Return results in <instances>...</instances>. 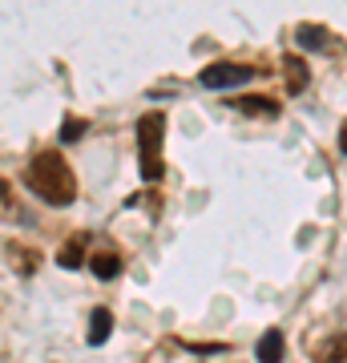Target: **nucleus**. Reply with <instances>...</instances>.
Segmentation results:
<instances>
[{
    "instance_id": "obj_1",
    "label": "nucleus",
    "mask_w": 347,
    "mask_h": 363,
    "mask_svg": "<svg viewBox=\"0 0 347 363\" xmlns=\"http://www.w3.org/2000/svg\"><path fill=\"white\" fill-rule=\"evenodd\" d=\"M25 182H28V190H33L40 202H49V206H69V202L77 198V178H73V169H69V162H65L61 154H53V150H45V154H37L28 162Z\"/></svg>"
},
{
    "instance_id": "obj_2",
    "label": "nucleus",
    "mask_w": 347,
    "mask_h": 363,
    "mask_svg": "<svg viewBox=\"0 0 347 363\" xmlns=\"http://www.w3.org/2000/svg\"><path fill=\"white\" fill-rule=\"evenodd\" d=\"M162 142H166V117L162 113H145L138 121V154H142V178L145 182H158L162 178Z\"/></svg>"
},
{
    "instance_id": "obj_3",
    "label": "nucleus",
    "mask_w": 347,
    "mask_h": 363,
    "mask_svg": "<svg viewBox=\"0 0 347 363\" xmlns=\"http://www.w3.org/2000/svg\"><path fill=\"white\" fill-rule=\"evenodd\" d=\"M250 77H255V69L231 65V61H219V65L202 69V85L206 89H238V85H246Z\"/></svg>"
},
{
    "instance_id": "obj_4",
    "label": "nucleus",
    "mask_w": 347,
    "mask_h": 363,
    "mask_svg": "<svg viewBox=\"0 0 347 363\" xmlns=\"http://www.w3.org/2000/svg\"><path fill=\"white\" fill-rule=\"evenodd\" d=\"M109 327H114V315L105 311V307H97V311L89 315V343L93 347H101L105 339H109Z\"/></svg>"
},
{
    "instance_id": "obj_5",
    "label": "nucleus",
    "mask_w": 347,
    "mask_h": 363,
    "mask_svg": "<svg viewBox=\"0 0 347 363\" xmlns=\"http://www.w3.org/2000/svg\"><path fill=\"white\" fill-rule=\"evenodd\" d=\"M283 347H287L283 335H279V331H267V335L258 339V351H255V355H258L263 363H270V359H283Z\"/></svg>"
},
{
    "instance_id": "obj_6",
    "label": "nucleus",
    "mask_w": 347,
    "mask_h": 363,
    "mask_svg": "<svg viewBox=\"0 0 347 363\" xmlns=\"http://www.w3.org/2000/svg\"><path fill=\"white\" fill-rule=\"evenodd\" d=\"M234 109H243V113H258V117H275V113H279V105L270 101V97H238Z\"/></svg>"
},
{
    "instance_id": "obj_7",
    "label": "nucleus",
    "mask_w": 347,
    "mask_h": 363,
    "mask_svg": "<svg viewBox=\"0 0 347 363\" xmlns=\"http://www.w3.org/2000/svg\"><path fill=\"white\" fill-rule=\"evenodd\" d=\"M0 218H21V202H16L13 186L0 178Z\"/></svg>"
},
{
    "instance_id": "obj_8",
    "label": "nucleus",
    "mask_w": 347,
    "mask_h": 363,
    "mask_svg": "<svg viewBox=\"0 0 347 363\" xmlns=\"http://www.w3.org/2000/svg\"><path fill=\"white\" fill-rule=\"evenodd\" d=\"M299 45L303 49H327V33L319 25H299Z\"/></svg>"
},
{
    "instance_id": "obj_9",
    "label": "nucleus",
    "mask_w": 347,
    "mask_h": 363,
    "mask_svg": "<svg viewBox=\"0 0 347 363\" xmlns=\"http://www.w3.org/2000/svg\"><path fill=\"white\" fill-rule=\"evenodd\" d=\"M93 274H97V279H117V274H121V259H117V255H97V259H93Z\"/></svg>"
},
{
    "instance_id": "obj_10",
    "label": "nucleus",
    "mask_w": 347,
    "mask_h": 363,
    "mask_svg": "<svg viewBox=\"0 0 347 363\" xmlns=\"http://www.w3.org/2000/svg\"><path fill=\"white\" fill-rule=\"evenodd\" d=\"M81 250H85V238H73V242H69V247L61 250V267L77 271V267H81Z\"/></svg>"
},
{
    "instance_id": "obj_11",
    "label": "nucleus",
    "mask_w": 347,
    "mask_h": 363,
    "mask_svg": "<svg viewBox=\"0 0 347 363\" xmlns=\"http://www.w3.org/2000/svg\"><path fill=\"white\" fill-rule=\"evenodd\" d=\"M85 130H89L85 121H77V117H69V121H65V125H61V138H65V142H77V138H81V133H85Z\"/></svg>"
},
{
    "instance_id": "obj_12",
    "label": "nucleus",
    "mask_w": 347,
    "mask_h": 363,
    "mask_svg": "<svg viewBox=\"0 0 347 363\" xmlns=\"http://www.w3.org/2000/svg\"><path fill=\"white\" fill-rule=\"evenodd\" d=\"M323 359H347V339H331L323 347Z\"/></svg>"
},
{
    "instance_id": "obj_13",
    "label": "nucleus",
    "mask_w": 347,
    "mask_h": 363,
    "mask_svg": "<svg viewBox=\"0 0 347 363\" xmlns=\"http://www.w3.org/2000/svg\"><path fill=\"white\" fill-rule=\"evenodd\" d=\"M287 69H291V89H303V77H307V73H303V61H295V57H291V61H287Z\"/></svg>"
},
{
    "instance_id": "obj_14",
    "label": "nucleus",
    "mask_w": 347,
    "mask_h": 363,
    "mask_svg": "<svg viewBox=\"0 0 347 363\" xmlns=\"http://www.w3.org/2000/svg\"><path fill=\"white\" fill-rule=\"evenodd\" d=\"M339 150L347 154V121H343V130H339Z\"/></svg>"
}]
</instances>
